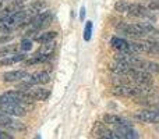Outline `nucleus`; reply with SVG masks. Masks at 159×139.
I'll list each match as a JSON object with an SVG mask.
<instances>
[{"mask_svg": "<svg viewBox=\"0 0 159 139\" xmlns=\"http://www.w3.org/2000/svg\"><path fill=\"white\" fill-rule=\"evenodd\" d=\"M27 56L24 53H14V54H10L7 57L0 59V66H13V64H17L20 61H24Z\"/></svg>", "mask_w": 159, "mask_h": 139, "instance_id": "obj_12", "label": "nucleus"}, {"mask_svg": "<svg viewBox=\"0 0 159 139\" xmlns=\"http://www.w3.org/2000/svg\"><path fill=\"white\" fill-rule=\"evenodd\" d=\"M127 13L133 17H148L149 15V11L141 4H130Z\"/></svg>", "mask_w": 159, "mask_h": 139, "instance_id": "obj_14", "label": "nucleus"}, {"mask_svg": "<svg viewBox=\"0 0 159 139\" xmlns=\"http://www.w3.org/2000/svg\"><path fill=\"white\" fill-rule=\"evenodd\" d=\"M96 137H98V138H109V139L117 138V137H116V134H113V132L109 131V129L102 128V127H99V128H98V131H96Z\"/></svg>", "mask_w": 159, "mask_h": 139, "instance_id": "obj_18", "label": "nucleus"}, {"mask_svg": "<svg viewBox=\"0 0 159 139\" xmlns=\"http://www.w3.org/2000/svg\"><path fill=\"white\" fill-rule=\"evenodd\" d=\"M91 36H92V21H87L84 29V41L85 42L91 41Z\"/></svg>", "mask_w": 159, "mask_h": 139, "instance_id": "obj_21", "label": "nucleus"}, {"mask_svg": "<svg viewBox=\"0 0 159 139\" xmlns=\"http://www.w3.org/2000/svg\"><path fill=\"white\" fill-rule=\"evenodd\" d=\"M110 45H112V47L115 50H117V52L130 53V42H127L126 39H123V38H112Z\"/></svg>", "mask_w": 159, "mask_h": 139, "instance_id": "obj_13", "label": "nucleus"}, {"mask_svg": "<svg viewBox=\"0 0 159 139\" xmlns=\"http://www.w3.org/2000/svg\"><path fill=\"white\" fill-rule=\"evenodd\" d=\"M129 7H130V3H127L126 0H120V2H117L115 4V10L117 13H127Z\"/></svg>", "mask_w": 159, "mask_h": 139, "instance_id": "obj_19", "label": "nucleus"}, {"mask_svg": "<svg viewBox=\"0 0 159 139\" xmlns=\"http://www.w3.org/2000/svg\"><path fill=\"white\" fill-rule=\"evenodd\" d=\"M56 36H57V32H55V31H49V32H43V33L36 35L35 41L38 42V43H46V42H52Z\"/></svg>", "mask_w": 159, "mask_h": 139, "instance_id": "obj_15", "label": "nucleus"}, {"mask_svg": "<svg viewBox=\"0 0 159 139\" xmlns=\"http://www.w3.org/2000/svg\"><path fill=\"white\" fill-rule=\"evenodd\" d=\"M115 134L117 138L121 139H137L138 134L135 129H133L129 124H117V127L115 128Z\"/></svg>", "mask_w": 159, "mask_h": 139, "instance_id": "obj_5", "label": "nucleus"}, {"mask_svg": "<svg viewBox=\"0 0 159 139\" xmlns=\"http://www.w3.org/2000/svg\"><path fill=\"white\" fill-rule=\"evenodd\" d=\"M13 137H11L10 134H7V132H4V131H2L0 129V139H11Z\"/></svg>", "mask_w": 159, "mask_h": 139, "instance_id": "obj_24", "label": "nucleus"}, {"mask_svg": "<svg viewBox=\"0 0 159 139\" xmlns=\"http://www.w3.org/2000/svg\"><path fill=\"white\" fill-rule=\"evenodd\" d=\"M24 24H27L25 10H17L16 13L0 20V33H8Z\"/></svg>", "mask_w": 159, "mask_h": 139, "instance_id": "obj_1", "label": "nucleus"}, {"mask_svg": "<svg viewBox=\"0 0 159 139\" xmlns=\"http://www.w3.org/2000/svg\"><path fill=\"white\" fill-rule=\"evenodd\" d=\"M18 47L20 46H16V45H8V46L2 47V49H0V59L7 57V56L17 53V52H18Z\"/></svg>", "mask_w": 159, "mask_h": 139, "instance_id": "obj_17", "label": "nucleus"}, {"mask_svg": "<svg viewBox=\"0 0 159 139\" xmlns=\"http://www.w3.org/2000/svg\"><path fill=\"white\" fill-rule=\"evenodd\" d=\"M0 127L3 128H8V129H14V131H24L25 127L22 125L18 121H14L11 118V115L6 114V113L0 111Z\"/></svg>", "mask_w": 159, "mask_h": 139, "instance_id": "obj_6", "label": "nucleus"}, {"mask_svg": "<svg viewBox=\"0 0 159 139\" xmlns=\"http://www.w3.org/2000/svg\"><path fill=\"white\" fill-rule=\"evenodd\" d=\"M135 120L143 121V123L148 124H158L159 123V111H154V110H144L135 114Z\"/></svg>", "mask_w": 159, "mask_h": 139, "instance_id": "obj_7", "label": "nucleus"}, {"mask_svg": "<svg viewBox=\"0 0 159 139\" xmlns=\"http://www.w3.org/2000/svg\"><path fill=\"white\" fill-rule=\"evenodd\" d=\"M103 121L106 124H113V125H117V124H129L126 120H123L121 117H119V115H116V114H105Z\"/></svg>", "mask_w": 159, "mask_h": 139, "instance_id": "obj_16", "label": "nucleus"}, {"mask_svg": "<svg viewBox=\"0 0 159 139\" xmlns=\"http://www.w3.org/2000/svg\"><path fill=\"white\" fill-rule=\"evenodd\" d=\"M30 76V74L27 71H8V72L3 74V81L6 82H18V81H24Z\"/></svg>", "mask_w": 159, "mask_h": 139, "instance_id": "obj_9", "label": "nucleus"}, {"mask_svg": "<svg viewBox=\"0 0 159 139\" xmlns=\"http://www.w3.org/2000/svg\"><path fill=\"white\" fill-rule=\"evenodd\" d=\"M31 47H32V41L28 38H24L21 41V45H20V49L22 50V52H28V50H31Z\"/></svg>", "mask_w": 159, "mask_h": 139, "instance_id": "obj_22", "label": "nucleus"}, {"mask_svg": "<svg viewBox=\"0 0 159 139\" xmlns=\"http://www.w3.org/2000/svg\"><path fill=\"white\" fill-rule=\"evenodd\" d=\"M130 68H131V66H130L129 63H124V61H120V60H116L115 63L110 66V71H112L113 74H116V75H119V76L127 75Z\"/></svg>", "mask_w": 159, "mask_h": 139, "instance_id": "obj_11", "label": "nucleus"}, {"mask_svg": "<svg viewBox=\"0 0 159 139\" xmlns=\"http://www.w3.org/2000/svg\"><path fill=\"white\" fill-rule=\"evenodd\" d=\"M32 102V99L28 96L27 92L24 90H11V92L3 93L0 96V104L2 103H17V104H24Z\"/></svg>", "mask_w": 159, "mask_h": 139, "instance_id": "obj_2", "label": "nucleus"}, {"mask_svg": "<svg viewBox=\"0 0 159 139\" xmlns=\"http://www.w3.org/2000/svg\"><path fill=\"white\" fill-rule=\"evenodd\" d=\"M25 92L28 93V96H30L31 99L34 100H46L50 96V90L48 89H43V88H31V89L25 90Z\"/></svg>", "mask_w": 159, "mask_h": 139, "instance_id": "obj_8", "label": "nucleus"}, {"mask_svg": "<svg viewBox=\"0 0 159 139\" xmlns=\"http://www.w3.org/2000/svg\"><path fill=\"white\" fill-rule=\"evenodd\" d=\"M3 6H4V3H3L2 0H0V10H2V8H3Z\"/></svg>", "mask_w": 159, "mask_h": 139, "instance_id": "obj_28", "label": "nucleus"}, {"mask_svg": "<svg viewBox=\"0 0 159 139\" xmlns=\"http://www.w3.org/2000/svg\"><path fill=\"white\" fill-rule=\"evenodd\" d=\"M11 36H4V38H0V43H2V42H8V41H11Z\"/></svg>", "mask_w": 159, "mask_h": 139, "instance_id": "obj_26", "label": "nucleus"}, {"mask_svg": "<svg viewBox=\"0 0 159 139\" xmlns=\"http://www.w3.org/2000/svg\"><path fill=\"white\" fill-rule=\"evenodd\" d=\"M148 10H152V11L159 10V3H158V2H152V3H149Z\"/></svg>", "mask_w": 159, "mask_h": 139, "instance_id": "obj_23", "label": "nucleus"}, {"mask_svg": "<svg viewBox=\"0 0 159 139\" xmlns=\"http://www.w3.org/2000/svg\"><path fill=\"white\" fill-rule=\"evenodd\" d=\"M2 2L6 4V3H13V2H16V0H2Z\"/></svg>", "mask_w": 159, "mask_h": 139, "instance_id": "obj_27", "label": "nucleus"}, {"mask_svg": "<svg viewBox=\"0 0 159 139\" xmlns=\"http://www.w3.org/2000/svg\"><path fill=\"white\" fill-rule=\"evenodd\" d=\"M143 70L149 71V72H159V64L145 60V63H144V66H143Z\"/></svg>", "mask_w": 159, "mask_h": 139, "instance_id": "obj_20", "label": "nucleus"}, {"mask_svg": "<svg viewBox=\"0 0 159 139\" xmlns=\"http://www.w3.org/2000/svg\"><path fill=\"white\" fill-rule=\"evenodd\" d=\"M0 111L6 113L8 115L13 117H24L27 114V110L22 104H17V103H2L0 104Z\"/></svg>", "mask_w": 159, "mask_h": 139, "instance_id": "obj_4", "label": "nucleus"}, {"mask_svg": "<svg viewBox=\"0 0 159 139\" xmlns=\"http://www.w3.org/2000/svg\"><path fill=\"white\" fill-rule=\"evenodd\" d=\"M85 13H87L85 7H81V13H80V20H81V21H84V18H85Z\"/></svg>", "mask_w": 159, "mask_h": 139, "instance_id": "obj_25", "label": "nucleus"}, {"mask_svg": "<svg viewBox=\"0 0 159 139\" xmlns=\"http://www.w3.org/2000/svg\"><path fill=\"white\" fill-rule=\"evenodd\" d=\"M50 22H52V13H50V11L39 13L38 15L30 22V31L31 32H38V31L46 28Z\"/></svg>", "mask_w": 159, "mask_h": 139, "instance_id": "obj_3", "label": "nucleus"}, {"mask_svg": "<svg viewBox=\"0 0 159 139\" xmlns=\"http://www.w3.org/2000/svg\"><path fill=\"white\" fill-rule=\"evenodd\" d=\"M27 81L31 82L32 85H45L50 81V75L46 71H39V72H35L31 76H28Z\"/></svg>", "mask_w": 159, "mask_h": 139, "instance_id": "obj_10", "label": "nucleus"}]
</instances>
